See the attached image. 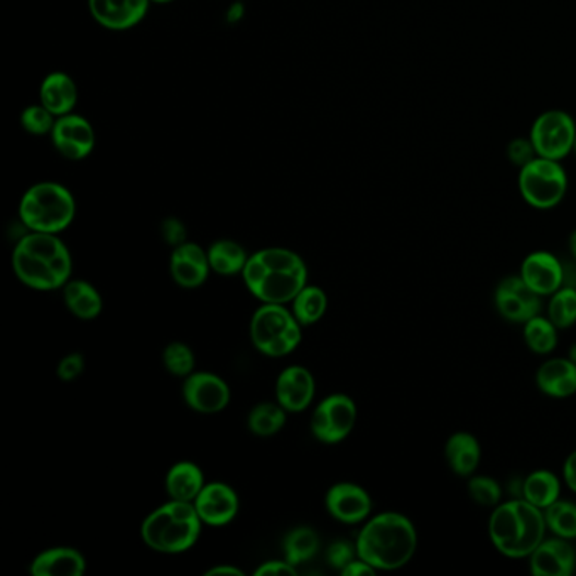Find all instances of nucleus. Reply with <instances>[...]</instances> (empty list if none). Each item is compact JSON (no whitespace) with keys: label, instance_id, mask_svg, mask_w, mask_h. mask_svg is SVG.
Wrapping results in <instances>:
<instances>
[{"label":"nucleus","instance_id":"obj_1","mask_svg":"<svg viewBox=\"0 0 576 576\" xmlns=\"http://www.w3.org/2000/svg\"><path fill=\"white\" fill-rule=\"evenodd\" d=\"M360 560L377 572L405 568L418 550V531L405 514L386 511L367 519L356 541Z\"/></svg>","mask_w":576,"mask_h":576},{"label":"nucleus","instance_id":"obj_2","mask_svg":"<svg viewBox=\"0 0 576 576\" xmlns=\"http://www.w3.org/2000/svg\"><path fill=\"white\" fill-rule=\"evenodd\" d=\"M243 283L262 303L286 304L307 286L303 259L288 249H262L243 267Z\"/></svg>","mask_w":576,"mask_h":576},{"label":"nucleus","instance_id":"obj_3","mask_svg":"<svg viewBox=\"0 0 576 576\" xmlns=\"http://www.w3.org/2000/svg\"><path fill=\"white\" fill-rule=\"evenodd\" d=\"M12 267L23 285L39 291L64 288L72 277V254L55 233L31 232L15 245Z\"/></svg>","mask_w":576,"mask_h":576},{"label":"nucleus","instance_id":"obj_4","mask_svg":"<svg viewBox=\"0 0 576 576\" xmlns=\"http://www.w3.org/2000/svg\"><path fill=\"white\" fill-rule=\"evenodd\" d=\"M487 531L491 543L502 556L528 560L547 538L544 511L523 497L501 502L492 509Z\"/></svg>","mask_w":576,"mask_h":576},{"label":"nucleus","instance_id":"obj_5","mask_svg":"<svg viewBox=\"0 0 576 576\" xmlns=\"http://www.w3.org/2000/svg\"><path fill=\"white\" fill-rule=\"evenodd\" d=\"M202 524L193 502L171 499L144 519L141 536L157 553H184L199 541Z\"/></svg>","mask_w":576,"mask_h":576},{"label":"nucleus","instance_id":"obj_6","mask_svg":"<svg viewBox=\"0 0 576 576\" xmlns=\"http://www.w3.org/2000/svg\"><path fill=\"white\" fill-rule=\"evenodd\" d=\"M76 203L72 191L55 181L33 184L20 203V218L31 232L58 233L75 220Z\"/></svg>","mask_w":576,"mask_h":576},{"label":"nucleus","instance_id":"obj_7","mask_svg":"<svg viewBox=\"0 0 576 576\" xmlns=\"http://www.w3.org/2000/svg\"><path fill=\"white\" fill-rule=\"evenodd\" d=\"M251 338L264 356H289L300 345L301 323L285 304L264 303L252 316Z\"/></svg>","mask_w":576,"mask_h":576},{"label":"nucleus","instance_id":"obj_8","mask_svg":"<svg viewBox=\"0 0 576 576\" xmlns=\"http://www.w3.org/2000/svg\"><path fill=\"white\" fill-rule=\"evenodd\" d=\"M520 196L536 209H551L560 205L568 191V177L562 161L536 156L519 169L517 178Z\"/></svg>","mask_w":576,"mask_h":576},{"label":"nucleus","instance_id":"obj_9","mask_svg":"<svg viewBox=\"0 0 576 576\" xmlns=\"http://www.w3.org/2000/svg\"><path fill=\"white\" fill-rule=\"evenodd\" d=\"M529 139L538 156L562 161L575 149V119L565 110H547L535 120Z\"/></svg>","mask_w":576,"mask_h":576},{"label":"nucleus","instance_id":"obj_10","mask_svg":"<svg viewBox=\"0 0 576 576\" xmlns=\"http://www.w3.org/2000/svg\"><path fill=\"white\" fill-rule=\"evenodd\" d=\"M357 423L356 400L347 394H332L311 416V433L326 445L344 442Z\"/></svg>","mask_w":576,"mask_h":576},{"label":"nucleus","instance_id":"obj_11","mask_svg":"<svg viewBox=\"0 0 576 576\" xmlns=\"http://www.w3.org/2000/svg\"><path fill=\"white\" fill-rule=\"evenodd\" d=\"M494 303L502 319L516 325H524L543 311V298L536 295L519 274L504 277L499 283Z\"/></svg>","mask_w":576,"mask_h":576},{"label":"nucleus","instance_id":"obj_12","mask_svg":"<svg viewBox=\"0 0 576 576\" xmlns=\"http://www.w3.org/2000/svg\"><path fill=\"white\" fill-rule=\"evenodd\" d=\"M51 143L64 159L83 161L94 153L97 135L91 120L72 112L58 117L52 128Z\"/></svg>","mask_w":576,"mask_h":576},{"label":"nucleus","instance_id":"obj_13","mask_svg":"<svg viewBox=\"0 0 576 576\" xmlns=\"http://www.w3.org/2000/svg\"><path fill=\"white\" fill-rule=\"evenodd\" d=\"M183 396L191 409L202 415H214L229 406L230 387L218 375L191 372L184 381Z\"/></svg>","mask_w":576,"mask_h":576},{"label":"nucleus","instance_id":"obj_14","mask_svg":"<svg viewBox=\"0 0 576 576\" xmlns=\"http://www.w3.org/2000/svg\"><path fill=\"white\" fill-rule=\"evenodd\" d=\"M519 276L541 298H550L565 286V266L548 251H535L524 257Z\"/></svg>","mask_w":576,"mask_h":576},{"label":"nucleus","instance_id":"obj_15","mask_svg":"<svg viewBox=\"0 0 576 576\" xmlns=\"http://www.w3.org/2000/svg\"><path fill=\"white\" fill-rule=\"evenodd\" d=\"M329 516L344 524H360L372 513V499L363 487L352 482L335 483L325 497Z\"/></svg>","mask_w":576,"mask_h":576},{"label":"nucleus","instance_id":"obj_16","mask_svg":"<svg viewBox=\"0 0 576 576\" xmlns=\"http://www.w3.org/2000/svg\"><path fill=\"white\" fill-rule=\"evenodd\" d=\"M193 504L202 523L212 528L227 526L239 513V497L232 487L224 482L205 483Z\"/></svg>","mask_w":576,"mask_h":576},{"label":"nucleus","instance_id":"obj_17","mask_svg":"<svg viewBox=\"0 0 576 576\" xmlns=\"http://www.w3.org/2000/svg\"><path fill=\"white\" fill-rule=\"evenodd\" d=\"M151 0H88L95 23L109 31H128L146 20Z\"/></svg>","mask_w":576,"mask_h":576},{"label":"nucleus","instance_id":"obj_18","mask_svg":"<svg viewBox=\"0 0 576 576\" xmlns=\"http://www.w3.org/2000/svg\"><path fill=\"white\" fill-rule=\"evenodd\" d=\"M535 576H569L576 568V551L568 539L544 538L528 557Z\"/></svg>","mask_w":576,"mask_h":576},{"label":"nucleus","instance_id":"obj_19","mask_svg":"<svg viewBox=\"0 0 576 576\" xmlns=\"http://www.w3.org/2000/svg\"><path fill=\"white\" fill-rule=\"evenodd\" d=\"M172 279L181 288H199L208 277V252L203 251L199 243L184 242L175 248L169 261Z\"/></svg>","mask_w":576,"mask_h":576},{"label":"nucleus","instance_id":"obj_20","mask_svg":"<svg viewBox=\"0 0 576 576\" xmlns=\"http://www.w3.org/2000/svg\"><path fill=\"white\" fill-rule=\"evenodd\" d=\"M276 397L286 411H304L314 397L313 374L301 365L288 367L277 377Z\"/></svg>","mask_w":576,"mask_h":576},{"label":"nucleus","instance_id":"obj_21","mask_svg":"<svg viewBox=\"0 0 576 576\" xmlns=\"http://www.w3.org/2000/svg\"><path fill=\"white\" fill-rule=\"evenodd\" d=\"M536 386L544 396L568 399L576 394V365L568 357L544 360L536 371Z\"/></svg>","mask_w":576,"mask_h":576},{"label":"nucleus","instance_id":"obj_22","mask_svg":"<svg viewBox=\"0 0 576 576\" xmlns=\"http://www.w3.org/2000/svg\"><path fill=\"white\" fill-rule=\"evenodd\" d=\"M39 104L45 105L57 119L72 113L79 104L75 80L64 72L49 73L39 86Z\"/></svg>","mask_w":576,"mask_h":576},{"label":"nucleus","instance_id":"obj_23","mask_svg":"<svg viewBox=\"0 0 576 576\" xmlns=\"http://www.w3.org/2000/svg\"><path fill=\"white\" fill-rule=\"evenodd\" d=\"M445 460L455 476L468 479L480 467L482 446L473 434L467 433V431H457L446 440Z\"/></svg>","mask_w":576,"mask_h":576},{"label":"nucleus","instance_id":"obj_24","mask_svg":"<svg viewBox=\"0 0 576 576\" xmlns=\"http://www.w3.org/2000/svg\"><path fill=\"white\" fill-rule=\"evenodd\" d=\"M85 569V557L73 548H51L39 553L31 563L34 576H82Z\"/></svg>","mask_w":576,"mask_h":576},{"label":"nucleus","instance_id":"obj_25","mask_svg":"<svg viewBox=\"0 0 576 576\" xmlns=\"http://www.w3.org/2000/svg\"><path fill=\"white\" fill-rule=\"evenodd\" d=\"M520 497L544 511L562 497V480L554 471L538 468L520 482Z\"/></svg>","mask_w":576,"mask_h":576},{"label":"nucleus","instance_id":"obj_26","mask_svg":"<svg viewBox=\"0 0 576 576\" xmlns=\"http://www.w3.org/2000/svg\"><path fill=\"white\" fill-rule=\"evenodd\" d=\"M205 487L202 468L191 461H180L169 468L166 491L175 501L193 502Z\"/></svg>","mask_w":576,"mask_h":576},{"label":"nucleus","instance_id":"obj_27","mask_svg":"<svg viewBox=\"0 0 576 576\" xmlns=\"http://www.w3.org/2000/svg\"><path fill=\"white\" fill-rule=\"evenodd\" d=\"M64 303L68 310L75 314L80 320H95L100 314L104 301L100 292L91 285V283L68 281L63 291Z\"/></svg>","mask_w":576,"mask_h":576},{"label":"nucleus","instance_id":"obj_28","mask_svg":"<svg viewBox=\"0 0 576 576\" xmlns=\"http://www.w3.org/2000/svg\"><path fill=\"white\" fill-rule=\"evenodd\" d=\"M557 332L560 329L548 316L538 314L523 325L524 344L536 356H550L560 340Z\"/></svg>","mask_w":576,"mask_h":576},{"label":"nucleus","instance_id":"obj_29","mask_svg":"<svg viewBox=\"0 0 576 576\" xmlns=\"http://www.w3.org/2000/svg\"><path fill=\"white\" fill-rule=\"evenodd\" d=\"M208 261L212 271L221 276H233L242 273L249 257L240 243L233 240H217L208 249Z\"/></svg>","mask_w":576,"mask_h":576},{"label":"nucleus","instance_id":"obj_30","mask_svg":"<svg viewBox=\"0 0 576 576\" xmlns=\"http://www.w3.org/2000/svg\"><path fill=\"white\" fill-rule=\"evenodd\" d=\"M292 303V314L301 325H313L320 322L328 308V298L319 286H304Z\"/></svg>","mask_w":576,"mask_h":576},{"label":"nucleus","instance_id":"obj_31","mask_svg":"<svg viewBox=\"0 0 576 576\" xmlns=\"http://www.w3.org/2000/svg\"><path fill=\"white\" fill-rule=\"evenodd\" d=\"M548 531L557 538L575 541L576 539V502L557 499L544 509Z\"/></svg>","mask_w":576,"mask_h":576},{"label":"nucleus","instance_id":"obj_32","mask_svg":"<svg viewBox=\"0 0 576 576\" xmlns=\"http://www.w3.org/2000/svg\"><path fill=\"white\" fill-rule=\"evenodd\" d=\"M285 560L292 566L307 563L320 548L319 535L311 528H296L285 538Z\"/></svg>","mask_w":576,"mask_h":576},{"label":"nucleus","instance_id":"obj_33","mask_svg":"<svg viewBox=\"0 0 576 576\" xmlns=\"http://www.w3.org/2000/svg\"><path fill=\"white\" fill-rule=\"evenodd\" d=\"M548 319L557 329L576 325V286H563L548 298Z\"/></svg>","mask_w":576,"mask_h":576},{"label":"nucleus","instance_id":"obj_34","mask_svg":"<svg viewBox=\"0 0 576 576\" xmlns=\"http://www.w3.org/2000/svg\"><path fill=\"white\" fill-rule=\"evenodd\" d=\"M286 409L279 403H261L249 415V430L257 436H273L285 428Z\"/></svg>","mask_w":576,"mask_h":576},{"label":"nucleus","instance_id":"obj_35","mask_svg":"<svg viewBox=\"0 0 576 576\" xmlns=\"http://www.w3.org/2000/svg\"><path fill=\"white\" fill-rule=\"evenodd\" d=\"M467 491L471 501L480 507H487V509H494L495 505L502 502L501 483L489 476H476L473 473V476L468 477Z\"/></svg>","mask_w":576,"mask_h":576},{"label":"nucleus","instance_id":"obj_36","mask_svg":"<svg viewBox=\"0 0 576 576\" xmlns=\"http://www.w3.org/2000/svg\"><path fill=\"white\" fill-rule=\"evenodd\" d=\"M163 362L172 375L188 377L195 369V353L187 344L172 341L163 352Z\"/></svg>","mask_w":576,"mask_h":576},{"label":"nucleus","instance_id":"obj_37","mask_svg":"<svg viewBox=\"0 0 576 576\" xmlns=\"http://www.w3.org/2000/svg\"><path fill=\"white\" fill-rule=\"evenodd\" d=\"M55 124L57 117L52 116L43 104L29 105L21 113V125L24 131L33 135H51Z\"/></svg>","mask_w":576,"mask_h":576},{"label":"nucleus","instance_id":"obj_38","mask_svg":"<svg viewBox=\"0 0 576 576\" xmlns=\"http://www.w3.org/2000/svg\"><path fill=\"white\" fill-rule=\"evenodd\" d=\"M356 557H359L356 544L348 543V541H335L334 544H329L328 551H326V560H328L329 565L340 569V572Z\"/></svg>","mask_w":576,"mask_h":576},{"label":"nucleus","instance_id":"obj_39","mask_svg":"<svg viewBox=\"0 0 576 576\" xmlns=\"http://www.w3.org/2000/svg\"><path fill=\"white\" fill-rule=\"evenodd\" d=\"M507 156H509L513 165H516L520 169L523 166L531 163L538 154H536L531 139H514V141H511L509 146H507Z\"/></svg>","mask_w":576,"mask_h":576},{"label":"nucleus","instance_id":"obj_40","mask_svg":"<svg viewBox=\"0 0 576 576\" xmlns=\"http://www.w3.org/2000/svg\"><path fill=\"white\" fill-rule=\"evenodd\" d=\"M83 369H85V359L82 353H70L61 359L58 365V377L67 382L75 381L83 374Z\"/></svg>","mask_w":576,"mask_h":576},{"label":"nucleus","instance_id":"obj_41","mask_svg":"<svg viewBox=\"0 0 576 576\" xmlns=\"http://www.w3.org/2000/svg\"><path fill=\"white\" fill-rule=\"evenodd\" d=\"M163 239L172 245V248H178L181 243L187 242V229H184L183 221L178 220V218H166L161 225Z\"/></svg>","mask_w":576,"mask_h":576},{"label":"nucleus","instance_id":"obj_42","mask_svg":"<svg viewBox=\"0 0 576 576\" xmlns=\"http://www.w3.org/2000/svg\"><path fill=\"white\" fill-rule=\"evenodd\" d=\"M255 576H286L296 575V568L286 560H274V562L262 563L254 572Z\"/></svg>","mask_w":576,"mask_h":576},{"label":"nucleus","instance_id":"obj_43","mask_svg":"<svg viewBox=\"0 0 576 576\" xmlns=\"http://www.w3.org/2000/svg\"><path fill=\"white\" fill-rule=\"evenodd\" d=\"M562 473L563 482L566 483V487H568L573 494H576V449H573L568 457H566Z\"/></svg>","mask_w":576,"mask_h":576},{"label":"nucleus","instance_id":"obj_44","mask_svg":"<svg viewBox=\"0 0 576 576\" xmlns=\"http://www.w3.org/2000/svg\"><path fill=\"white\" fill-rule=\"evenodd\" d=\"M375 572H377V569H375L374 566L363 562L360 557H356V560H353L352 563H348L340 573L344 576H371L375 575Z\"/></svg>","mask_w":576,"mask_h":576},{"label":"nucleus","instance_id":"obj_45","mask_svg":"<svg viewBox=\"0 0 576 576\" xmlns=\"http://www.w3.org/2000/svg\"><path fill=\"white\" fill-rule=\"evenodd\" d=\"M220 575L242 576L243 572L242 569L236 568V566L220 565V566H215V568L208 569V572L205 573V576H220Z\"/></svg>","mask_w":576,"mask_h":576},{"label":"nucleus","instance_id":"obj_46","mask_svg":"<svg viewBox=\"0 0 576 576\" xmlns=\"http://www.w3.org/2000/svg\"><path fill=\"white\" fill-rule=\"evenodd\" d=\"M243 14H245V8H243L242 2H233L230 5L229 11H227V21L229 23H239L242 20Z\"/></svg>","mask_w":576,"mask_h":576},{"label":"nucleus","instance_id":"obj_47","mask_svg":"<svg viewBox=\"0 0 576 576\" xmlns=\"http://www.w3.org/2000/svg\"><path fill=\"white\" fill-rule=\"evenodd\" d=\"M568 249H569V254H572V257L575 259V262H576V229L573 230L572 233H569Z\"/></svg>","mask_w":576,"mask_h":576},{"label":"nucleus","instance_id":"obj_48","mask_svg":"<svg viewBox=\"0 0 576 576\" xmlns=\"http://www.w3.org/2000/svg\"><path fill=\"white\" fill-rule=\"evenodd\" d=\"M566 357H568V359L572 360V362L576 365V341L575 344H572V347H569L568 356Z\"/></svg>","mask_w":576,"mask_h":576},{"label":"nucleus","instance_id":"obj_49","mask_svg":"<svg viewBox=\"0 0 576 576\" xmlns=\"http://www.w3.org/2000/svg\"><path fill=\"white\" fill-rule=\"evenodd\" d=\"M171 2H175V0H151V4H171Z\"/></svg>","mask_w":576,"mask_h":576},{"label":"nucleus","instance_id":"obj_50","mask_svg":"<svg viewBox=\"0 0 576 576\" xmlns=\"http://www.w3.org/2000/svg\"><path fill=\"white\" fill-rule=\"evenodd\" d=\"M573 153H575V154H576V141H575V149H573Z\"/></svg>","mask_w":576,"mask_h":576},{"label":"nucleus","instance_id":"obj_51","mask_svg":"<svg viewBox=\"0 0 576 576\" xmlns=\"http://www.w3.org/2000/svg\"><path fill=\"white\" fill-rule=\"evenodd\" d=\"M575 286H576V283H575Z\"/></svg>","mask_w":576,"mask_h":576}]
</instances>
